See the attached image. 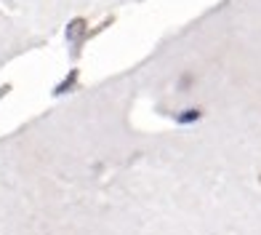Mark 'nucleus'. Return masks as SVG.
I'll list each match as a JSON object with an SVG mask.
<instances>
[{
  "instance_id": "nucleus-1",
  "label": "nucleus",
  "mask_w": 261,
  "mask_h": 235,
  "mask_svg": "<svg viewBox=\"0 0 261 235\" xmlns=\"http://www.w3.org/2000/svg\"><path fill=\"white\" fill-rule=\"evenodd\" d=\"M80 32H83V21H80V19H75V21H72V27L67 30V38L72 40V38H77Z\"/></svg>"
}]
</instances>
